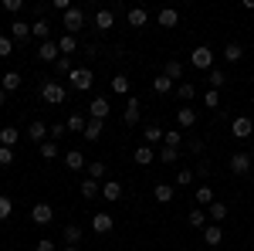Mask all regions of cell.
<instances>
[{"mask_svg": "<svg viewBox=\"0 0 254 251\" xmlns=\"http://www.w3.org/2000/svg\"><path fill=\"white\" fill-rule=\"evenodd\" d=\"M227 167H231V173L244 176V173H251V167H254V156H251V153H234L231 160H227Z\"/></svg>", "mask_w": 254, "mask_h": 251, "instance_id": "6", "label": "cell"}, {"mask_svg": "<svg viewBox=\"0 0 254 251\" xmlns=\"http://www.w3.org/2000/svg\"><path fill=\"white\" fill-rule=\"evenodd\" d=\"M112 228H116V221H112V214H105V211L92 214V231H95V234H109Z\"/></svg>", "mask_w": 254, "mask_h": 251, "instance_id": "10", "label": "cell"}, {"mask_svg": "<svg viewBox=\"0 0 254 251\" xmlns=\"http://www.w3.org/2000/svg\"><path fill=\"white\" fill-rule=\"evenodd\" d=\"M20 82H24L20 72H7V75H0V88L10 95V92H17V88H20Z\"/></svg>", "mask_w": 254, "mask_h": 251, "instance_id": "22", "label": "cell"}, {"mask_svg": "<svg viewBox=\"0 0 254 251\" xmlns=\"http://www.w3.org/2000/svg\"><path fill=\"white\" fill-rule=\"evenodd\" d=\"M38 153L44 156V160H55V156H58V143H55V139H44L38 146Z\"/></svg>", "mask_w": 254, "mask_h": 251, "instance_id": "42", "label": "cell"}, {"mask_svg": "<svg viewBox=\"0 0 254 251\" xmlns=\"http://www.w3.org/2000/svg\"><path fill=\"white\" fill-rule=\"evenodd\" d=\"M41 98H44L48 105H61V102L68 98V92H64L61 82H44V85H41Z\"/></svg>", "mask_w": 254, "mask_h": 251, "instance_id": "3", "label": "cell"}, {"mask_svg": "<svg viewBox=\"0 0 254 251\" xmlns=\"http://www.w3.org/2000/svg\"><path fill=\"white\" fill-rule=\"evenodd\" d=\"M176 95L183 98V102H190V98L196 95V85L193 82H180V85H176Z\"/></svg>", "mask_w": 254, "mask_h": 251, "instance_id": "41", "label": "cell"}, {"mask_svg": "<svg viewBox=\"0 0 254 251\" xmlns=\"http://www.w3.org/2000/svg\"><path fill=\"white\" fill-rule=\"evenodd\" d=\"M156 160H159V163H170V167H173L176 160H180V150H170V146H163V150L156 153Z\"/></svg>", "mask_w": 254, "mask_h": 251, "instance_id": "44", "label": "cell"}, {"mask_svg": "<svg viewBox=\"0 0 254 251\" xmlns=\"http://www.w3.org/2000/svg\"><path fill=\"white\" fill-rule=\"evenodd\" d=\"M61 251H78V245H64V248H61Z\"/></svg>", "mask_w": 254, "mask_h": 251, "instance_id": "57", "label": "cell"}, {"mask_svg": "<svg viewBox=\"0 0 254 251\" xmlns=\"http://www.w3.org/2000/svg\"><path fill=\"white\" fill-rule=\"evenodd\" d=\"M190 65H193L196 72H214V51L207 44H196L193 51H190Z\"/></svg>", "mask_w": 254, "mask_h": 251, "instance_id": "1", "label": "cell"}, {"mask_svg": "<svg viewBox=\"0 0 254 251\" xmlns=\"http://www.w3.org/2000/svg\"><path fill=\"white\" fill-rule=\"evenodd\" d=\"M34 251H58V245H55L51 238H41L38 245H34Z\"/></svg>", "mask_w": 254, "mask_h": 251, "instance_id": "53", "label": "cell"}, {"mask_svg": "<svg viewBox=\"0 0 254 251\" xmlns=\"http://www.w3.org/2000/svg\"><path fill=\"white\" fill-rule=\"evenodd\" d=\"M61 24H64V34H78L81 27H85V10H81V7L64 10V14H61Z\"/></svg>", "mask_w": 254, "mask_h": 251, "instance_id": "2", "label": "cell"}, {"mask_svg": "<svg viewBox=\"0 0 254 251\" xmlns=\"http://www.w3.org/2000/svg\"><path fill=\"white\" fill-rule=\"evenodd\" d=\"M68 82H71L75 92H88V88L95 85V75H92V68H75V72L68 75Z\"/></svg>", "mask_w": 254, "mask_h": 251, "instance_id": "4", "label": "cell"}, {"mask_svg": "<svg viewBox=\"0 0 254 251\" xmlns=\"http://www.w3.org/2000/svg\"><path fill=\"white\" fill-rule=\"evenodd\" d=\"M187 224H190V228H196V231H203V228L210 224V217H207V211H203V207H193V211L187 214Z\"/></svg>", "mask_w": 254, "mask_h": 251, "instance_id": "17", "label": "cell"}, {"mask_svg": "<svg viewBox=\"0 0 254 251\" xmlns=\"http://www.w3.org/2000/svg\"><path fill=\"white\" fill-rule=\"evenodd\" d=\"M193 176H200V180H207V176H210V167H207V163L200 160V163H196V170H193Z\"/></svg>", "mask_w": 254, "mask_h": 251, "instance_id": "55", "label": "cell"}, {"mask_svg": "<svg viewBox=\"0 0 254 251\" xmlns=\"http://www.w3.org/2000/svg\"><path fill=\"white\" fill-rule=\"evenodd\" d=\"M58 58H61L58 41H44V44H38V61H48V65H55Z\"/></svg>", "mask_w": 254, "mask_h": 251, "instance_id": "11", "label": "cell"}, {"mask_svg": "<svg viewBox=\"0 0 254 251\" xmlns=\"http://www.w3.org/2000/svg\"><path fill=\"white\" fill-rule=\"evenodd\" d=\"M10 38H14V44L27 41L31 38V24H27V20H10Z\"/></svg>", "mask_w": 254, "mask_h": 251, "instance_id": "16", "label": "cell"}, {"mask_svg": "<svg viewBox=\"0 0 254 251\" xmlns=\"http://www.w3.org/2000/svg\"><path fill=\"white\" fill-rule=\"evenodd\" d=\"M180 143H183V133H180V129H166V133H163V146L180 150Z\"/></svg>", "mask_w": 254, "mask_h": 251, "instance_id": "38", "label": "cell"}, {"mask_svg": "<svg viewBox=\"0 0 254 251\" xmlns=\"http://www.w3.org/2000/svg\"><path fill=\"white\" fill-rule=\"evenodd\" d=\"M190 183H193V170H187V167H183V170L176 173V187H190Z\"/></svg>", "mask_w": 254, "mask_h": 251, "instance_id": "49", "label": "cell"}, {"mask_svg": "<svg viewBox=\"0 0 254 251\" xmlns=\"http://www.w3.org/2000/svg\"><path fill=\"white\" fill-rule=\"evenodd\" d=\"M163 75L170 78V82H180V78H183V61L170 58V61H166V65H163Z\"/></svg>", "mask_w": 254, "mask_h": 251, "instance_id": "29", "label": "cell"}, {"mask_svg": "<svg viewBox=\"0 0 254 251\" xmlns=\"http://www.w3.org/2000/svg\"><path fill=\"white\" fill-rule=\"evenodd\" d=\"M207 217H210L214 224H220V221L227 217V204H224V200H214V204L207 207Z\"/></svg>", "mask_w": 254, "mask_h": 251, "instance_id": "33", "label": "cell"}, {"mask_svg": "<svg viewBox=\"0 0 254 251\" xmlns=\"http://www.w3.org/2000/svg\"><path fill=\"white\" fill-rule=\"evenodd\" d=\"M55 72H58V75H71V72H75V65H71V58H64V55H61L58 61H55Z\"/></svg>", "mask_w": 254, "mask_h": 251, "instance_id": "45", "label": "cell"}, {"mask_svg": "<svg viewBox=\"0 0 254 251\" xmlns=\"http://www.w3.org/2000/svg\"><path fill=\"white\" fill-rule=\"evenodd\" d=\"M7 98H10V95H7V92H3V88H0V105H3V102H7Z\"/></svg>", "mask_w": 254, "mask_h": 251, "instance_id": "56", "label": "cell"}, {"mask_svg": "<svg viewBox=\"0 0 254 251\" xmlns=\"http://www.w3.org/2000/svg\"><path fill=\"white\" fill-rule=\"evenodd\" d=\"M0 7H3L7 14H20V10H24V0H3Z\"/></svg>", "mask_w": 254, "mask_h": 251, "instance_id": "51", "label": "cell"}, {"mask_svg": "<svg viewBox=\"0 0 254 251\" xmlns=\"http://www.w3.org/2000/svg\"><path fill=\"white\" fill-rule=\"evenodd\" d=\"M78 193L85 197V200H95L98 193H102V183H98V180H88V176H85V180H81V187H78Z\"/></svg>", "mask_w": 254, "mask_h": 251, "instance_id": "26", "label": "cell"}, {"mask_svg": "<svg viewBox=\"0 0 254 251\" xmlns=\"http://www.w3.org/2000/svg\"><path fill=\"white\" fill-rule=\"evenodd\" d=\"M64 133H68V126H64V122H55V126H48V139H55V143H58V139H64Z\"/></svg>", "mask_w": 254, "mask_h": 251, "instance_id": "46", "label": "cell"}, {"mask_svg": "<svg viewBox=\"0 0 254 251\" xmlns=\"http://www.w3.org/2000/svg\"><path fill=\"white\" fill-rule=\"evenodd\" d=\"M139 119H142V102H139L136 95H129L126 98V109H122V122H126V126H136Z\"/></svg>", "mask_w": 254, "mask_h": 251, "instance_id": "5", "label": "cell"}, {"mask_svg": "<svg viewBox=\"0 0 254 251\" xmlns=\"http://www.w3.org/2000/svg\"><path fill=\"white\" fill-rule=\"evenodd\" d=\"M109 88H112L116 95H129V78H126V75H112Z\"/></svg>", "mask_w": 254, "mask_h": 251, "instance_id": "36", "label": "cell"}, {"mask_svg": "<svg viewBox=\"0 0 254 251\" xmlns=\"http://www.w3.org/2000/svg\"><path fill=\"white\" fill-rule=\"evenodd\" d=\"M27 139H31V143H34V146H41V143H44V139H48V126H44V122H41V119H34V122H31V126H27Z\"/></svg>", "mask_w": 254, "mask_h": 251, "instance_id": "12", "label": "cell"}, {"mask_svg": "<svg viewBox=\"0 0 254 251\" xmlns=\"http://www.w3.org/2000/svg\"><path fill=\"white\" fill-rule=\"evenodd\" d=\"M61 238H64V245H78V241H81V228H78V224H64Z\"/></svg>", "mask_w": 254, "mask_h": 251, "instance_id": "37", "label": "cell"}, {"mask_svg": "<svg viewBox=\"0 0 254 251\" xmlns=\"http://www.w3.org/2000/svg\"><path fill=\"white\" fill-rule=\"evenodd\" d=\"M207 82H210V88H214V92H220V88L227 85V75H224L220 68H214V72H207Z\"/></svg>", "mask_w": 254, "mask_h": 251, "instance_id": "39", "label": "cell"}, {"mask_svg": "<svg viewBox=\"0 0 254 251\" xmlns=\"http://www.w3.org/2000/svg\"><path fill=\"white\" fill-rule=\"evenodd\" d=\"M132 160H136L139 167H149V163H156V150L142 143V146H136V153H132Z\"/></svg>", "mask_w": 254, "mask_h": 251, "instance_id": "18", "label": "cell"}, {"mask_svg": "<svg viewBox=\"0 0 254 251\" xmlns=\"http://www.w3.org/2000/svg\"><path fill=\"white\" fill-rule=\"evenodd\" d=\"M156 20H159V27H176L180 24V10L176 7H163L156 14Z\"/></svg>", "mask_w": 254, "mask_h": 251, "instance_id": "19", "label": "cell"}, {"mask_svg": "<svg viewBox=\"0 0 254 251\" xmlns=\"http://www.w3.org/2000/svg\"><path fill=\"white\" fill-rule=\"evenodd\" d=\"M187 150H190L193 156H200V153H203V139H190V143H187Z\"/></svg>", "mask_w": 254, "mask_h": 251, "instance_id": "54", "label": "cell"}, {"mask_svg": "<svg viewBox=\"0 0 254 251\" xmlns=\"http://www.w3.org/2000/svg\"><path fill=\"white\" fill-rule=\"evenodd\" d=\"M173 183H156V187H153V197H156L159 204H170V200H173Z\"/></svg>", "mask_w": 254, "mask_h": 251, "instance_id": "32", "label": "cell"}, {"mask_svg": "<svg viewBox=\"0 0 254 251\" xmlns=\"http://www.w3.org/2000/svg\"><path fill=\"white\" fill-rule=\"evenodd\" d=\"M102 129H105V122H102V119H88V126H85V139H88V143H95V139H102Z\"/></svg>", "mask_w": 254, "mask_h": 251, "instance_id": "28", "label": "cell"}, {"mask_svg": "<svg viewBox=\"0 0 254 251\" xmlns=\"http://www.w3.org/2000/svg\"><path fill=\"white\" fill-rule=\"evenodd\" d=\"M102 197H105L109 204H116L119 197H122V183H119V180H105V183H102Z\"/></svg>", "mask_w": 254, "mask_h": 251, "instance_id": "24", "label": "cell"}, {"mask_svg": "<svg viewBox=\"0 0 254 251\" xmlns=\"http://www.w3.org/2000/svg\"><path fill=\"white\" fill-rule=\"evenodd\" d=\"M85 170H88V180H105V173H109V163H88Z\"/></svg>", "mask_w": 254, "mask_h": 251, "instance_id": "40", "label": "cell"}, {"mask_svg": "<svg viewBox=\"0 0 254 251\" xmlns=\"http://www.w3.org/2000/svg\"><path fill=\"white\" fill-rule=\"evenodd\" d=\"M10 51H14V38L10 34H0V58H10Z\"/></svg>", "mask_w": 254, "mask_h": 251, "instance_id": "47", "label": "cell"}, {"mask_svg": "<svg viewBox=\"0 0 254 251\" xmlns=\"http://www.w3.org/2000/svg\"><path fill=\"white\" fill-rule=\"evenodd\" d=\"M203 105H207V109H217V105H220V92H214V88L203 92Z\"/></svg>", "mask_w": 254, "mask_h": 251, "instance_id": "50", "label": "cell"}, {"mask_svg": "<svg viewBox=\"0 0 254 251\" xmlns=\"http://www.w3.org/2000/svg\"><path fill=\"white\" fill-rule=\"evenodd\" d=\"M224 58H227V65H237V61L244 58V48H241L237 41H231V44L224 48Z\"/></svg>", "mask_w": 254, "mask_h": 251, "instance_id": "35", "label": "cell"}, {"mask_svg": "<svg viewBox=\"0 0 254 251\" xmlns=\"http://www.w3.org/2000/svg\"><path fill=\"white\" fill-rule=\"evenodd\" d=\"M112 27H116V10L112 7L95 10V31H112Z\"/></svg>", "mask_w": 254, "mask_h": 251, "instance_id": "9", "label": "cell"}, {"mask_svg": "<svg viewBox=\"0 0 254 251\" xmlns=\"http://www.w3.org/2000/svg\"><path fill=\"white\" fill-rule=\"evenodd\" d=\"M196 122V109H176V126L180 129H190Z\"/></svg>", "mask_w": 254, "mask_h": 251, "instance_id": "30", "label": "cell"}, {"mask_svg": "<svg viewBox=\"0 0 254 251\" xmlns=\"http://www.w3.org/2000/svg\"><path fill=\"white\" fill-rule=\"evenodd\" d=\"M64 126H68V133H85V126H88V116H81V112H71Z\"/></svg>", "mask_w": 254, "mask_h": 251, "instance_id": "31", "label": "cell"}, {"mask_svg": "<svg viewBox=\"0 0 254 251\" xmlns=\"http://www.w3.org/2000/svg\"><path fill=\"white\" fill-rule=\"evenodd\" d=\"M31 221L41 224V228H44V224H51V221H55V207H51V204H44V200L34 204V207H31Z\"/></svg>", "mask_w": 254, "mask_h": 251, "instance_id": "7", "label": "cell"}, {"mask_svg": "<svg viewBox=\"0 0 254 251\" xmlns=\"http://www.w3.org/2000/svg\"><path fill=\"white\" fill-rule=\"evenodd\" d=\"M153 92H156V95H170V92H173V82H170V78L159 72V75L153 78Z\"/></svg>", "mask_w": 254, "mask_h": 251, "instance_id": "34", "label": "cell"}, {"mask_svg": "<svg viewBox=\"0 0 254 251\" xmlns=\"http://www.w3.org/2000/svg\"><path fill=\"white\" fill-rule=\"evenodd\" d=\"M193 200H196V207H203V211H207V207H210V204L217 200V197H214V187H207V183H200V187L193 190Z\"/></svg>", "mask_w": 254, "mask_h": 251, "instance_id": "13", "label": "cell"}, {"mask_svg": "<svg viewBox=\"0 0 254 251\" xmlns=\"http://www.w3.org/2000/svg\"><path fill=\"white\" fill-rule=\"evenodd\" d=\"M88 112H92V116L88 119H102V122H105V116H109V112H112V105H109V98H92V105H88Z\"/></svg>", "mask_w": 254, "mask_h": 251, "instance_id": "14", "label": "cell"}, {"mask_svg": "<svg viewBox=\"0 0 254 251\" xmlns=\"http://www.w3.org/2000/svg\"><path fill=\"white\" fill-rule=\"evenodd\" d=\"M14 163V150L10 146H0V167H10Z\"/></svg>", "mask_w": 254, "mask_h": 251, "instance_id": "52", "label": "cell"}, {"mask_svg": "<svg viewBox=\"0 0 254 251\" xmlns=\"http://www.w3.org/2000/svg\"><path fill=\"white\" fill-rule=\"evenodd\" d=\"M203 241H207L210 248H217V245L224 241V228H220V224H207V228H203Z\"/></svg>", "mask_w": 254, "mask_h": 251, "instance_id": "25", "label": "cell"}, {"mask_svg": "<svg viewBox=\"0 0 254 251\" xmlns=\"http://www.w3.org/2000/svg\"><path fill=\"white\" fill-rule=\"evenodd\" d=\"M58 51L64 55V58H71V55L78 51V38H75V34H61L58 38Z\"/></svg>", "mask_w": 254, "mask_h": 251, "instance_id": "20", "label": "cell"}, {"mask_svg": "<svg viewBox=\"0 0 254 251\" xmlns=\"http://www.w3.org/2000/svg\"><path fill=\"white\" fill-rule=\"evenodd\" d=\"M10 211H14L10 197H7V193H0V221H7V217H10Z\"/></svg>", "mask_w": 254, "mask_h": 251, "instance_id": "48", "label": "cell"}, {"mask_svg": "<svg viewBox=\"0 0 254 251\" xmlns=\"http://www.w3.org/2000/svg\"><path fill=\"white\" fill-rule=\"evenodd\" d=\"M48 34H51V24H48L44 17H34V20H31V38H38L41 44H44V41H51Z\"/></svg>", "mask_w": 254, "mask_h": 251, "instance_id": "15", "label": "cell"}, {"mask_svg": "<svg viewBox=\"0 0 254 251\" xmlns=\"http://www.w3.org/2000/svg\"><path fill=\"white\" fill-rule=\"evenodd\" d=\"M129 27H146L149 24V14H146V7H129Z\"/></svg>", "mask_w": 254, "mask_h": 251, "instance_id": "23", "label": "cell"}, {"mask_svg": "<svg viewBox=\"0 0 254 251\" xmlns=\"http://www.w3.org/2000/svg\"><path fill=\"white\" fill-rule=\"evenodd\" d=\"M64 167H68L71 173H78V170H85V167H88V163H85V156H81L78 150H68V153H64Z\"/></svg>", "mask_w": 254, "mask_h": 251, "instance_id": "21", "label": "cell"}, {"mask_svg": "<svg viewBox=\"0 0 254 251\" xmlns=\"http://www.w3.org/2000/svg\"><path fill=\"white\" fill-rule=\"evenodd\" d=\"M156 143H163V129L149 122V126H146V146H156Z\"/></svg>", "mask_w": 254, "mask_h": 251, "instance_id": "43", "label": "cell"}, {"mask_svg": "<svg viewBox=\"0 0 254 251\" xmlns=\"http://www.w3.org/2000/svg\"><path fill=\"white\" fill-rule=\"evenodd\" d=\"M17 139H20L17 126H3V129H0V146H10V150H14V146H17Z\"/></svg>", "mask_w": 254, "mask_h": 251, "instance_id": "27", "label": "cell"}, {"mask_svg": "<svg viewBox=\"0 0 254 251\" xmlns=\"http://www.w3.org/2000/svg\"><path fill=\"white\" fill-rule=\"evenodd\" d=\"M231 136H234V139H248V136H254V122L248 116H237L234 122H231Z\"/></svg>", "mask_w": 254, "mask_h": 251, "instance_id": "8", "label": "cell"}]
</instances>
